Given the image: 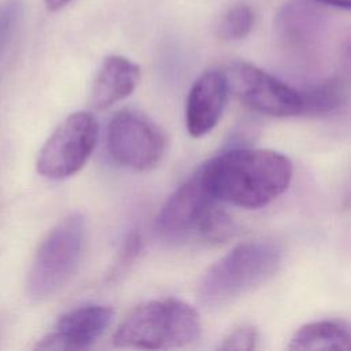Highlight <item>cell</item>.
Returning <instances> with one entry per match:
<instances>
[{
  "label": "cell",
  "instance_id": "15",
  "mask_svg": "<svg viewBox=\"0 0 351 351\" xmlns=\"http://www.w3.org/2000/svg\"><path fill=\"white\" fill-rule=\"evenodd\" d=\"M254 22V10L247 3H236L219 19L217 34L223 41H237L250 34Z\"/></svg>",
  "mask_w": 351,
  "mask_h": 351
},
{
  "label": "cell",
  "instance_id": "16",
  "mask_svg": "<svg viewBox=\"0 0 351 351\" xmlns=\"http://www.w3.org/2000/svg\"><path fill=\"white\" fill-rule=\"evenodd\" d=\"M22 11L23 7L19 0H5L0 4V56L19 25Z\"/></svg>",
  "mask_w": 351,
  "mask_h": 351
},
{
  "label": "cell",
  "instance_id": "10",
  "mask_svg": "<svg viewBox=\"0 0 351 351\" xmlns=\"http://www.w3.org/2000/svg\"><path fill=\"white\" fill-rule=\"evenodd\" d=\"M114 310L108 306H82L59 317L53 329L36 348L55 351H80L89 348L111 325Z\"/></svg>",
  "mask_w": 351,
  "mask_h": 351
},
{
  "label": "cell",
  "instance_id": "14",
  "mask_svg": "<svg viewBox=\"0 0 351 351\" xmlns=\"http://www.w3.org/2000/svg\"><path fill=\"white\" fill-rule=\"evenodd\" d=\"M346 85L336 74L332 78L311 85L300 92L302 114L304 115H325L340 108L348 93Z\"/></svg>",
  "mask_w": 351,
  "mask_h": 351
},
{
  "label": "cell",
  "instance_id": "3",
  "mask_svg": "<svg viewBox=\"0 0 351 351\" xmlns=\"http://www.w3.org/2000/svg\"><path fill=\"white\" fill-rule=\"evenodd\" d=\"M199 313L188 303L166 298L136 306L118 325L114 344L126 348L169 350L192 344L200 336Z\"/></svg>",
  "mask_w": 351,
  "mask_h": 351
},
{
  "label": "cell",
  "instance_id": "6",
  "mask_svg": "<svg viewBox=\"0 0 351 351\" xmlns=\"http://www.w3.org/2000/svg\"><path fill=\"white\" fill-rule=\"evenodd\" d=\"M222 70L229 93L247 108L278 118L302 114L300 92L265 70L243 60H233Z\"/></svg>",
  "mask_w": 351,
  "mask_h": 351
},
{
  "label": "cell",
  "instance_id": "19",
  "mask_svg": "<svg viewBox=\"0 0 351 351\" xmlns=\"http://www.w3.org/2000/svg\"><path fill=\"white\" fill-rule=\"evenodd\" d=\"M336 75L351 88V32L344 36L337 48Z\"/></svg>",
  "mask_w": 351,
  "mask_h": 351
},
{
  "label": "cell",
  "instance_id": "11",
  "mask_svg": "<svg viewBox=\"0 0 351 351\" xmlns=\"http://www.w3.org/2000/svg\"><path fill=\"white\" fill-rule=\"evenodd\" d=\"M229 88L222 69L204 71L192 85L185 106V125L192 137L210 133L221 119Z\"/></svg>",
  "mask_w": 351,
  "mask_h": 351
},
{
  "label": "cell",
  "instance_id": "17",
  "mask_svg": "<svg viewBox=\"0 0 351 351\" xmlns=\"http://www.w3.org/2000/svg\"><path fill=\"white\" fill-rule=\"evenodd\" d=\"M258 343V329L251 324H243L233 329L218 346L222 351H251Z\"/></svg>",
  "mask_w": 351,
  "mask_h": 351
},
{
  "label": "cell",
  "instance_id": "13",
  "mask_svg": "<svg viewBox=\"0 0 351 351\" xmlns=\"http://www.w3.org/2000/svg\"><path fill=\"white\" fill-rule=\"evenodd\" d=\"M288 350H351V326L343 321L324 319L300 326L289 340Z\"/></svg>",
  "mask_w": 351,
  "mask_h": 351
},
{
  "label": "cell",
  "instance_id": "5",
  "mask_svg": "<svg viewBox=\"0 0 351 351\" xmlns=\"http://www.w3.org/2000/svg\"><path fill=\"white\" fill-rule=\"evenodd\" d=\"M99 138V123L89 111H77L63 119L41 147L36 167L49 180H63L80 171Z\"/></svg>",
  "mask_w": 351,
  "mask_h": 351
},
{
  "label": "cell",
  "instance_id": "20",
  "mask_svg": "<svg viewBox=\"0 0 351 351\" xmlns=\"http://www.w3.org/2000/svg\"><path fill=\"white\" fill-rule=\"evenodd\" d=\"M311 1L343 8V10H351V0H311Z\"/></svg>",
  "mask_w": 351,
  "mask_h": 351
},
{
  "label": "cell",
  "instance_id": "18",
  "mask_svg": "<svg viewBox=\"0 0 351 351\" xmlns=\"http://www.w3.org/2000/svg\"><path fill=\"white\" fill-rule=\"evenodd\" d=\"M140 250H141V237L138 233L133 232L123 241V244L119 250V254L117 256V261L110 271L108 278L114 280V278H118L119 276H122L133 265V262L138 256Z\"/></svg>",
  "mask_w": 351,
  "mask_h": 351
},
{
  "label": "cell",
  "instance_id": "9",
  "mask_svg": "<svg viewBox=\"0 0 351 351\" xmlns=\"http://www.w3.org/2000/svg\"><path fill=\"white\" fill-rule=\"evenodd\" d=\"M274 26L277 38L288 53L310 59L325 41L328 22L324 12L311 3L291 0L278 11Z\"/></svg>",
  "mask_w": 351,
  "mask_h": 351
},
{
  "label": "cell",
  "instance_id": "1",
  "mask_svg": "<svg viewBox=\"0 0 351 351\" xmlns=\"http://www.w3.org/2000/svg\"><path fill=\"white\" fill-rule=\"evenodd\" d=\"M211 193L225 203L259 208L284 193L292 180L288 156L273 149L233 148L200 166Z\"/></svg>",
  "mask_w": 351,
  "mask_h": 351
},
{
  "label": "cell",
  "instance_id": "2",
  "mask_svg": "<svg viewBox=\"0 0 351 351\" xmlns=\"http://www.w3.org/2000/svg\"><path fill=\"white\" fill-rule=\"evenodd\" d=\"M281 247L271 240L244 241L213 263L197 284V299L208 308L223 307L276 276Z\"/></svg>",
  "mask_w": 351,
  "mask_h": 351
},
{
  "label": "cell",
  "instance_id": "12",
  "mask_svg": "<svg viewBox=\"0 0 351 351\" xmlns=\"http://www.w3.org/2000/svg\"><path fill=\"white\" fill-rule=\"evenodd\" d=\"M140 67L132 60L119 56H107L99 67L89 95L90 107L106 110L129 96L140 81Z\"/></svg>",
  "mask_w": 351,
  "mask_h": 351
},
{
  "label": "cell",
  "instance_id": "8",
  "mask_svg": "<svg viewBox=\"0 0 351 351\" xmlns=\"http://www.w3.org/2000/svg\"><path fill=\"white\" fill-rule=\"evenodd\" d=\"M218 203L219 200L211 193L199 167L166 200L155 221L156 230L162 237L174 241L193 236L200 239Z\"/></svg>",
  "mask_w": 351,
  "mask_h": 351
},
{
  "label": "cell",
  "instance_id": "4",
  "mask_svg": "<svg viewBox=\"0 0 351 351\" xmlns=\"http://www.w3.org/2000/svg\"><path fill=\"white\" fill-rule=\"evenodd\" d=\"M85 243V219L73 213L59 221L40 243L26 276V292L45 300L60 292L80 266Z\"/></svg>",
  "mask_w": 351,
  "mask_h": 351
},
{
  "label": "cell",
  "instance_id": "21",
  "mask_svg": "<svg viewBox=\"0 0 351 351\" xmlns=\"http://www.w3.org/2000/svg\"><path fill=\"white\" fill-rule=\"evenodd\" d=\"M45 5L49 11H60L62 8H64L69 3H71L73 0H44Z\"/></svg>",
  "mask_w": 351,
  "mask_h": 351
},
{
  "label": "cell",
  "instance_id": "7",
  "mask_svg": "<svg viewBox=\"0 0 351 351\" xmlns=\"http://www.w3.org/2000/svg\"><path fill=\"white\" fill-rule=\"evenodd\" d=\"M106 143L114 162L138 171L158 166L166 148V137L159 126L134 110H122L112 115Z\"/></svg>",
  "mask_w": 351,
  "mask_h": 351
}]
</instances>
